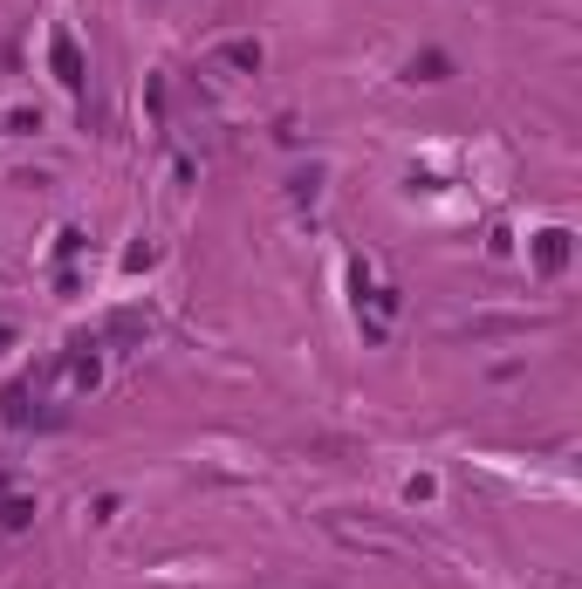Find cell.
<instances>
[{"instance_id": "cell-4", "label": "cell", "mask_w": 582, "mask_h": 589, "mask_svg": "<svg viewBox=\"0 0 582 589\" xmlns=\"http://www.w3.org/2000/svg\"><path fill=\"white\" fill-rule=\"evenodd\" d=\"M27 514H34V508H27V500H7V508H0V528H21Z\"/></svg>"}, {"instance_id": "cell-1", "label": "cell", "mask_w": 582, "mask_h": 589, "mask_svg": "<svg viewBox=\"0 0 582 589\" xmlns=\"http://www.w3.org/2000/svg\"><path fill=\"white\" fill-rule=\"evenodd\" d=\"M55 76L69 82V89H82V55H76V42H69V35H55Z\"/></svg>"}, {"instance_id": "cell-3", "label": "cell", "mask_w": 582, "mask_h": 589, "mask_svg": "<svg viewBox=\"0 0 582 589\" xmlns=\"http://www.w3.org/2000/svg\"><path fill=\"white\" fill-rule=\"evenodd\" d=\"M562 260H569V233H541V267L555 275Z\"/></svg>"}, {"instance_id": "cell-5", "label": "cell", "mask_w": 582, "mask_h": 589, "mask_svg": "<svg viewBox=\"0 0 582 589\" xmlns=\"http://www.w3.org/2000/svg\"><path fill=\"white\" fill-rule=\"evenodd\" d=\"M0 343H14V329H7V322H0Z\"/></svg>"}, {"instance_id": "cell-2", "label": "cell", "mask_w": 582, "mask_h": 589, "mask_svg": "<svg viewBox=\"0 0 582 589\" xmlns=\"http://www.w3.org/2000/svg\"><path fill=\"white\" fill-rule=\"evenodd\" d=\"M219 62H234V69H261V42H226Z\"/></svg>"}]
</instances>
